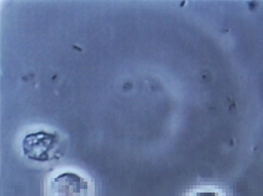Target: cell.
<instances>
[{
	"instance_id": "3957f363",
	"label": "cell",
	"mask_w": 263,
	"mask_h": 196,
	"mask_svg": "<svg viewBox=\"0 0 263 196\" xmlns=\"http://www.w3.org/2000/svg\"><path fill=\"white\" fill-rule=\"evenodd\" d=\"M183 196H227L225 191L215 185H200L190 189Z\"/></svg>"
},
{
	"instance_id": "6da1fadb",
	"label": "cell",
	"mask_w": 263,
	"mask_h": 196,
	"mask_svg": "<svg viewBox=\"0 0 263 196\" xmlns=\"http://www.w3.org/2000/svg\"><path fill=\"white\" fill-rule=\"evenodd\" d=\"M45 196H94V185L89 178L66 171L45 180Z\"/></svg>"
},
{
	"instance_id": "7a4b0ae2",
	"label": "cell",
	"mask_w": 263,
	"mask_h": 196,
	"mask_svg": "<svg viewBox=\"0 0 263 196\" xmlns=\"http://www.w3.org/2000/svg\"><path fill=\"white\" fill-rule=\"evenodd\" d=\"M59 141L54 133L39 131L27 134L23 141V150L29 159L44 162L50 160Z\"/></svg>"
}]
</instances>
